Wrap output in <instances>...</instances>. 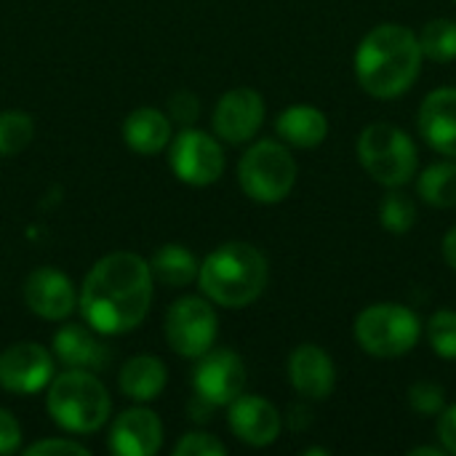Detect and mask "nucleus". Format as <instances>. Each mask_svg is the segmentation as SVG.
I'll return each mask as SVG.
<instances>
[{"instance_id": "f257e3e1", "label": "nucleus", "mask_w": 456, "mask_h": 456, "mask_svg": "<svg viewBox=\"0 0 456 456\" xmlns=\"http://www.w3.org/2000/svg\"><path fill=\"white\" fill-rule=\"evenodd\" d=\"M150 262L134 251L102 256L86 275L77 307L86 323L102 337H118L139 329L152 305Z\"/></svg>"}, {"instance_id": "f03ea898", "label": "nucleus", "mask_w": 456, "mask_h": 456, "mask_svg": "<svg viewBox=\"0 0 456 456\" xmlns=\"http://www.w3.org/2000/svg\"><path fill=\"white\" fill-rule=\"evenodd\" d=\"M422 48L417 32L406 24L385 21L363 35L355 48V77L358 86L382 102L398 99L411 91L422 69Z\"/></svg>"}, {"instance_id": "7ed1b4c3", "label": "nucleus", "mask_w": 456, "mask_h": 456, "mask_svg": "<svg viewBox=\"0 0 456 456\" xmlns=\"http://www.w3.org/2000/svg\"><path fill=\"white\" fill-rule=\"evenodd\" d=\"M270 281L267 256L246 243V240H227L214 248L198 270V283L206 299L219 307L240 310L254 305Z\"/></svg>"}, {"instance_id": "20e7f679", "label": "nucleus", "mask_w": 456, "mask_h": 456, "mask_svg": "<svg viewBox=\"0 0 456 456\" xmlns=\"http://www.w3.org/2000/svg\"><path fill=\"white\" fill-rule=\"evenodd\" d=\"M45 409L56 428L75 436H91L107 425L112 401L96 371L69 369L51 379L45 393Z\"/></svg>"}, {"instance_id": "39448f33", "label": "nucleus", "mask_w": 456, "mask_h": 456, "mask_svg": "<svg viewBox=\"0 0 456 456\" xmlns=\"http://www.w3.org/2000/svg\"><path fill=\"white\" fill-rule=\"evenodd\" d=\"M358 160L363 171L382 187H403L417 176L419 150L414 139L393 123H371L358 136Z\"/></svg>"}, {"instance_id": "423d86ee", "label": "nucleus", "mask_w": 456, "mask_h": 456, "mask_svg": "<svg viewBox=\"0 0 456 456\" xmlns=\"http://www.w3.org/2000/svg\"><path fill=\"white\" fill-rule=\"evenodd\" d=\"M355 342L366 355L374 358H403L422 339L419 315L398 302H377L358 313L355 318Z\"/></svg>"}, {"instance_id": "0eeeda50", "label": "nucleus", "mask_w": 456, "mask_h": 456, "mask_svg": "<svg viewBox=\"0 0 456 456\" xmlns=\"http://www.w3.org/2000/svg\"><path fill=\"white\" fill-rule=\"evenodd\" d=\"M297 174L299 168L289 144L275 139L254 142L238 163L240 190L259 206H275L286 200L297 184Z\"/></svg>"}, {"instance_id": "6e6552de", "label": "nucleus", "mask_w": 456, "mask_h": 456, "mask_svg": "<svg viewBox=\"0 0 456 456\" xmlns=\"http://www.w3.org/2000/svg\"><path fill=\"white\" fill-rule=\"evenodd\" d=\"M219 318L206 297H182L166 313V342L182 358H200L216 342Z\"/></svg>"}, {"instance_id": "1a4fd4ad", "label": "nucleus", "mask_w": 456, "mask_h": 456, "mask_svg": "<svg viewBox=\"0 0 456 456\" xmlns=\"http://www.w3.org/2000/svg\"><path fill=\"white\" fill-rule=\"evenodd\" d=\"M168 166L184 184L208 187L224 174V150L211 134L187 126L179 136L171 139Z\"/></svg>"}, {"instance_id": "9d476101", "label": "nucleus", "mask_w": 456, "mask_h": 456, "mask_svg": "<svg viewBox=\"0 0 456 456\" xmlns=\"http://www.w3.org/2000/svg\"><path fill=\"white\" fill-rule=\"evenodd\" d=\"M246 382H248L246 363L230 347L222 350L211 347L198 358V366L192 371L195 395L211 406H230L246 390Z\"/></svg>"}, {"instance_id": "9b49d317", "label": "nucleus", "mask_w": 456, "mask_h": 456, "mask_svg": "<svg viewBox=\"0 0 456 456\" xmlns=\"http://www.w3.org/2000/svg\"><path fill=\"white\" fill-rule=\"evenodd\" d=\"M53 377V355L37 342H16L0 353V387L5 393L37 395Z\"/></svg>"}, {"instance_id": "f8f14e48", "label": "nucleus", "mask_w": 456, "mask_h": 456, "mask_svg": "<svg viewBox=\"0 0 456 456\" xmlns=\"http://www.w3.org/2000/svg\"><path fill=\"white\" fill-rule=\"evenodd\" d=\"M265 115H267V104L262 94L256 88L240 86V88H230L227 94H222V99L214 107L211 123L222 142L246 144L259 134Z\"/></svg>"}, {"instance_id": "ddd939ff", "label": "nucleus", "mask_w": 456, "mask_h": 456, "mask_svg": "<svg viewBox=\"0 0 456 456\" xmlns=\"http://www.w3.org/2000/svg\"><path fill=\"white\" fill-rule=\"evenodd\" d=\"M21 294H24V305L29 307V313L43 321H64L77 307V291L69 275H64L56 267L32 270L24 281Z\"/></svg>"}, {"instance_id": "4468645a", "label": "nucleus", "mask_w": 456, "mask_h": 456, "mask_svg": "<svg viewBox=\"0 0 456 456\" xmlns=\"http://www.w3.org/2000/svg\"><path fill=\"white\" fill-rule=\"evenodd\" d=\"M227 409H230L227 425L240 444L251 449H265L278 441L283 430V419H281V411L267 398L240 393Z\"/></svg>"}, {"instance_id": "2eb2a0df", "label": "nucleus", "mask_w": 456, "mask_h": 456, "mask_svg": "<svg viewBox=\"0 0 456 456\" xmlns=\"http://www.w3.org/2000/svg\"><path fill=\"white\" fill-rule=\"evenodd\" d=\"M163 446V422L152 409L134 406L115 417L110 449L118 456H155Z\"/></svg>"}, {"instance_id": "dca6fc26", "label": "nucleus", "mask_w": 456, "mask_h": 456, "mask_svg": "<svg viewBox=\"0 0 456 456\" xmlns=\"http://www.w3.org/2000/svg\"><path fill=\"white\" fill-rule=\"evenodd\" d=\"M289 382L305 401H326L337 387L334 358L321 345H299L289 355Z\"/></svg>"}, {"instance_id": "f3484780", "label": "nucleus", "mask_w": 456, "mask_h": 456, "mask_svg": "<svg viewBox=\"0 0 456 456\" xmlns=\"http://www.w3.org/2000/svg\"><path fill=\"white\" fill-rule=\"evenodd\" d=\"M419 136L444 158H456V88L441 86L430 91L417 115Z\"/></svg>"}, {"instance_id": "a211bd4d", "label": "nucleus", "mask_w": 456, "mask_h": 456, "mask_svg": "<svg viewBox=\"0 0 456 456\" xmlns=\"http://www.w3.org/2000/svg\"><path fill=\"white\" fill-rule=\"evenodd\" d=\"M53 355L67 369H86V371H102L110 363V347L99 339V331H94L88 323H67L53 334Z\"/></svg>"}, {"instance_id": "6ab92c4d", "label": "nucleus", "mask_w": 456, "mask_h": 456, "mask_svg": "<svg viewBox=\"0 0 456 456\" xmlns=\"http://www.w3.org/2000/svg\"><path fill=\"white\" fill-rule=\"evenodd\" d=\"M329 118L313 104H291L275 118V134L283 144L297 150H315L329 136Z\"/></svg>"}, {"instance_id": "aec40b11", "label": "nucleus", "mask_w": 456, "mask_h": 456, "mask_svg": "<svg viewBox=\"0 0 456 456\" xmlns=\"http://www.w3.org/2000/svg\"><path fill=\"white\" fill-rule=\"evenodd\" d=\"M171 139V118L158 107H139L123 120V142L139 155H158Z\"/></svg>"}, {"instance_id": "412c9836", "label": "nucleus", "mask_w": 456, "mask_h": 456, "mask_svg": "<svg viewBox=\"0 0 456 456\" xmlns=\"http://www.w3.org/2000/svg\"><path fill=\"white\" fill-rule=\"evenodd\" d=\"M120 393L136 403H150L160 398V393L168 385V369L155 355H134L123 363L118 374Z\"/></svg>"}, {"instance_id": "4be33fe9", "label": "nucleus", "mask_w": 456, "mask_h": 456, "mask_svg": "<svg viewBox=\"0 0 456 456\" xmlns=\"http://www.w3.org/2000/svg\"><path fill=\"white\" fill-rule=\"evenodd\" d=\"M150 270H152V278L160 281L163 286L184 289L192 281H198L200 262L190 248H184L179 243H168V246L158 248V254L150 262Z\"/></svg>"}, {"instance_id": "5701e85b", "label": "nucleus", "mask_w": 456, "mask_h": 456, "mask_svg": "<svg viewBox=\"0 0 456 456\" xmlns=\"http://www.w3.org/2000/svg\"><path fill=\"white\" fill-rule=\"evenodd\" d=\"M419 198L433 208H456V160H438L417 176Z\"/></svg>"}, {"instance_id": "b1692460", "label": "nucleus", "mask_w": 456, "mask_h": 456, "mask_svg": "<svg viewBox=\"0 0 456 456\" xmlns=\"http://www.w3.org/2000/svg\"><path fill=\"white\" fill-rule=\"evenodd\" d=\"M419 48H422V56L430 59V61H438V64H449L456 59V21L454 19H446V16H438V19H430L419 35Z\"/></svg>"}, {"instance_id": "393cba45", "label": "nucleus", "mask_w": 456, "mask_h": 456, "mask_svg": "<svg viewBox=\"0 0 456 456\" xmlns=\"http://www.w3.org/2000/svg\"><path fill=\"white\" fill-rule=\"evenodd\" d=\"M379 222L390 235H406L417 224V203L401 187H393L379 206Z\"/></svg>"}, {"instance_id": "a878e982", "label": "nucleus", "mask_w": 456, "mask_h": 456, "mask_svg": "<svg viewBox=\"0 0 456 456\" xmlns=\"http://www.w3.org/2000/svg\"><path fill=\"white\" fill-rule=\"evenodd\" d=\"M35 136V120L21 110L0 112V158L21 152Z\"/></svg>"}, {"instance_id": "bb28decb", "label": "nucleus", "mask_w": 456, "mask_h": 456, "mask_svg": "<svg viewBox=\"0 0 456 456\" xmlns=\"http://www.w3.org/2000/svg\"><path fill=\"white\" fill-rule=\"evenodd\" d=\"M433 353L444 361H456V310H438L425 326Z\"/></svg>"}, {"instance_id": "cd10ccee", "label": "nucleus", "mask_w": 456, "mask_h": 456, "mask_svg": "<svg viewBox=\"0 0 456 456\" xmlns=\"http://www.w3.org/2000/svg\"><path fill=\"white\" fill-rule=\"evenodd\" d=\"M409 406L419 417H438L446 409V393L436 382H414L409 387Z\"/></svg>"}, {"instance_id": "c85d7f7f", "label": "nucleus", "mask_w": 456, "mask_h": 456, "mask_svg": "<svg viewBox=\"0 0 456 456\" xmlns=\"http://www.w3.org/2000/svg\"><path fill=\"white\" fill-rule=\"evenodd\" d=\"M174 454L176 456H224L227 454V446H224L216 436L203 433V430H195V433L182 436V441L174 446Z\"/></svg>"}, {"instance_id": "c756f323", "label": "nucleus", "mask_w": 456, "mask_h": 456, "mask_svg": "<svg viewBox=\"0 0 456 456\" xmlns=\"http://www.w3.org/2000/svg\"><path fill=\"white\" fill-rule=\"evenodd\" d=\"M171 120L182 123V126H190L198 120L200 115V99L192 94V91H176L171 99H168V112H166Z\"/></svg>"}, {"instance_id": "7c9ffc66", "label": "nucleus", "mask_w": 456, "mask_h": 456, "mask_svg": "<svg viewBox=\"0 0 456 456\" xmlns=\"http://www.w3.org/2000/svg\"><path fill=\"white\" fill-rule=\"evenodd\" d=\"M24 454L27 456H53V454L88 456L91 452H88L83 444H77V441H69V438H45V441H37V444L27 446V449H24Z\"/></svg>"}, {"instance_id": "2f4dec72", "label": "nucleus", "mask_w": 456, "mask_h": 456, "mask_svg": "<svg viewBox=\"0 0 456 456\" xmlns=\"http://www.w3.org/2000/svg\"><path fill=\"white\" fill-rule=\"evenodd\" d=\"M19 449H21V425L8 409H0V456L13 454Z\"/></svg>"}, {"instance_id": "473e14b6", "label": "nucleus", "mask_w": 456, "mask_h": 456, "mask_svg": "<svg viewBox=\"0 0 456 456\" xmlns=\"http://www.w3.org/2000/svg\"><path fill=\"white\" fill-rule=\"evenodd\" d=\"M436 433H438V441H441L444 452L456 456V403L446 406V409L438 414Z\"/></svg>"}, {"instance_id": "72a5a7b5", "label": "nucleus", "mask_w": 456, "mask_h": 456, "mask_svg": "<svg viewBox=\"0 0 456 456\" xmlns=\"http://www.w3.org/2000/svg\"><path fill=\"white\" fill-rule=\"evenodd\" d=\"M441 251H444L446 265H449V267L456 273V227H452V230L444 235V246H441Z\"/></svg>"}, {"instance_id": "f704fd0d", "label": "nucleus", "mask_w": 456, "mask_h": 456, "mask_svg": "<svg viewBox=\"0 0 456 456\" xmlns=\"http://www.w3.org/2000/svg\"><path fill=\"white\" fill-rule=\"evenodd\" d=\"M444 446H414L409 449V456H444Z\"/></svg>"}, {"instance_id": "c9c22d12", "label": "nucleus", "mask_w": 456, "mask_h": 456, "mask_svg": "<svg viewBox=\"0 0 456 456\" xmlns=\"http://www.w3.org/2000/svg\"><path fill=\"white\" fill-rule=\"evenodd\" d=\"M302 454L305 456H329V449H318V446H313V449H305Z\"/></svg>"}, {"instance_id": "e433bc0d", "label": "nucleus", "mask_w": 456, "mask_h": 456, "mask_svg": "<svg viewBox=\"0 0 456 456\" xmlns=\"http://www.w3.org/2000/svg\"><path fill=\"white\" fill-rule=\"evenodd\" d=\"M454 3H456V0H454Z\"/></svg>"}]
</instances>
